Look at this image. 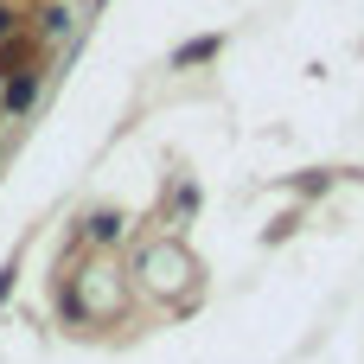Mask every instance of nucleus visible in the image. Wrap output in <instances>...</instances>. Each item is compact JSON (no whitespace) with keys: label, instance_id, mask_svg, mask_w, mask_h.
<instances>
[{"label":"nucleus","instance_id":"obj_1","mask_svg":"<svg viewBox=\"0 0 364 364\" xmlns=\"http://www.w3.org/2000/svg\"><path fill=\"white\" fill-rule=\"evenodd\" d=\"M211 51H218V38H198V45H186V51H179V64H198V58H211Z\"/></svg>","mask_w":364,"mask_h":364},{"label":"nucleus","instance_id":"obj_2","mask_svg":"<svg viewBox=\"0 0 364 364\" xmlns=\"http://www.w3.org/2000/svg\"><path fill=\"white\" fill-rule=\"evenodd\" d=\"M26 102H32V77H19V83L6 90V109H26Z\"/></svg>","mask_w":364,"mask_h":364}]
</instances>
